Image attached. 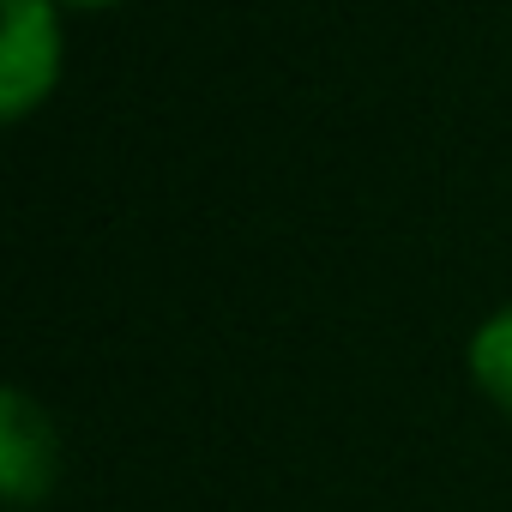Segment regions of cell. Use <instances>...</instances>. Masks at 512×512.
I'll use <instances>...</instances> for the list:
<instances>
[{
	"label": "cell",
	"instance_id": "cell-1",
	"mask_svg": "<svg viewBox=\"0 0 512 512\" xmlns=\"http://www.w3.org/2000/svg\"><path fill=\"white\" fill-rule=\"evenodd\" d=\"M0 115L25 121L61 79V19L55 0H0Z\"/></svg>",
	"mask_w": 512,
	"mask_h": 512
},
{
	"label": "cell",
	"instance_id": "cell-2",
	"mask_svg": "<svg viewBox=\"0 0 512 512\" xmlns=\"http://www.w3.org/2000/svg\"><path fill=\"white\" fill-rule=\"evenodd\" d=\"M55 470H61L55 422H49V410L31 392L13 386L7 398H0V488H7V500L25 512V506H37L55 488Z\"/></svg>",
	"mask_w": 512,
	"mask_h": 512
},
{
	"label": "cell",
	"instance_id": "cell-3",
	"mask_svg": "<svg viewBox=\"0 0 512 512\" xmlns=\"http://www.w3.org/2000/svg\"><path fill=\"white\" fill-rule=\"evenodd\" d=\"M470 374H476V386L512 416V308H500V314L470 338Z\"/></svg>",
	"mask_w": 512,
	"mask_h": 512
},
{
	"label": "cell",
	"instance_id": "cell-4",
	"mask_svg": "<svg viewBox=\"0 0 512 512\" xmlns=\"http://www.w3.org/2000/svg\"><path fill=\"white\" fill-rule=\"evenodd\" d=\"M61 7H115V0H61Z\"/></svg>",
	"mask_w": 512,
	"mask_h": 512
}]
</instances>
